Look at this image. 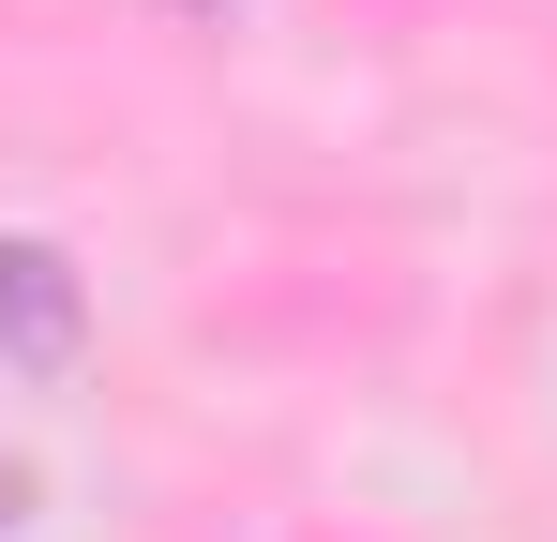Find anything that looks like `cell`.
I'll list each match as a JSON object with an SVG mask.
<instances>
[{"instance_id":"cell-1","label":"cell","mask_w":557,"mask_h":542,"mask_svg":"<svg viewBox=\"0 0 557 542\" xmlns=\"http://www.w3.org/2000/svg\"><path fill=\"white\" fill-rule=\"evenodd\" d=\"M76 347H91L76 257H61V242H0V361H15V377H76Z\"/></svg>"}]
</instances>
